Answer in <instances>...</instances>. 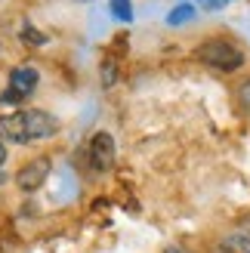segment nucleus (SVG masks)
Masks as SVG:
<instances>
[{"label": "nucleus", "instance_id": "f257e3e1", "mask_svg": "<svg viewBox=\"0 0 250 253\" xmlns=\"http://www.w3.org/2000/svg\"><path fill=\"white\" fill-rule=\"evenodd\" d=\"M195 59L198 62H204L207 68H216V71H238L241 65H244V49L238 46V43H232V41H226V37H210V41H204V43H198V49H195Z\"/></svg>", "mask_w": 250, "mask_h": 253}, {"label": "nucleus", "instance_id": "f03ea898", "mask_svg": "<svg viewBox=\"0 0 250 253\" xmlns=\"http://www.w3.org/2000/svg\"><path fill=\"white\" fill-rule=\"evenodd\" d=\"M49 170H53V161H49V155H37V158H31L28 164H22V167L16 170L12 182H16L19 192L31 195V192H37V188H41V185L46 182Z\"/></svg>", "mask_w": 250, "mask_h": 253}, {"label": "nucleus", "instance_id": "7ed1b4c3", "mask_svg": "<svg viewBox=\"0 0 250 253\" xmlns=\"http://www.w3.org/2000/svg\"><path fill=\"white\" fill-rule=\"evenodd\" d=\"M0 142H12V145H28V142H31V133H28V118H25V108L0 118Z\"/></svg>", "mask_w": 250, "mask_h": 253}, {"label": "nucleus", "instance_id": "20e7f679", "mask_svg": "<svg viewBox=\"0 0 250 253\" xmlns=\"http://www.w3.org/2000/svg\"><path fill=\"white\" fill-rule=\"evenodd\" d=\"M90 164L96 170H108L111 164H115V136H111L108 130H99V133H93V139H90Z\"/></svg>", "mask_w": 250, "mask_h": 253}, {"label": "nucleus", "instance_id": "39448f33", "mask_svg": "<svg viewBox=\"0 0 250 253\" xmlns=\"http://www.w3.org/2000/svg\"><path fill=\"white\" fill-rule=\"evenodd\" d=\"M37 84H41L37 68H31V65L12 68L9 71V93H6V99H28L37 90Z\"/></svg>", "mask_w": 250, "mask_h": 253}, {"label": "nucleus", "instance_id": "423d86ee", "mask_svg": "<svg viewBox=\"0 0 250 253\" xmlns=\"http://www.w3.org/2000/svg\"><path fill=\"white\" fill-rule=\"evenodd\" d=\"M25 118H28V133L31 142H41V139H53L59 133V121L43 108H25Z\"/></svg>", "mask_w": 250, "mask_h": 253}, {"label": "nucleus", "instance_id": "0eeeda50", "mask_svg": "<svg viewBox=\"0 0 250 253\" xmlns=\"http://www.w3.org/2000/svg\"><path fill=\"white\" fill-rule=\"evenodd\" d=\"M219 253H250V232H232L222 238Z\"/></svg>", "mask_w": 250, "mask_h": 253}, {"label": "nucleus", "instance_id": "6e6552de", "mask_svg": "<svg viewBox=\"0 0 250 253\" xmlns=\"http://www.w3.org/2000/svg\"><path fill=\"white\" fill-rule=\"evenodd\" d=\"M195 12H198V9H195L192 3H179V6L167 16V25H173V28H176V25H185V22L195 19Z\"/></svg>", "mask_w": 250, "mask_h": 253}, {"label": "nucleus", "instance_id": "1a4fd4ad", "mask_svg": "<svg viewBox=\"0 0 250 253\" xmlns=\"http://www.w3.org/2000/svg\"><path fill=\"white\" fill-rule=\"evenodd\" d=\"M108 9H111V16H115L118 22H133V6L127 3V0H111Z\"/></svg>", "mask_w": 250, "mask_h": 253}, {"label": "nucleus", "instance_id": "9d476101", "mask_svg": "<svg viewBox=\"0 0 250 253\" xmlns=\"http://www.w3.org/2000/svg\"><path fill=\"white\" fill-rule=\"evenodd\" d=\"M238 105H241V111L250 118V78L247 81H241V86H238Z\"/></svg>", "mask_w": 250, "mask_h": 253}, {"label": "nucleus", "instance_id": "9b49d317", "mask_svg": "<svg viewBox=\"0 0 250 253\" xmlns=\"http://www.w3.org/2000/svg\"><path fill=\"white\" fill-rule=\"evenodd\" d=\"M22 41H25V43H37V46H41V43H46V34H41L37 28H31V25H25V28H22Z\"/></svg>", "mask_w": 250, "mask_h": 253}, {"label": "nucleus", "instance_id": "f8f14e48", "mask_svg": "<svg viewBox=\"0 0 250 253\" xmlns=\"http://www.w3.org/2000/svg\"><path fill=\"white\" fill-rule=\"evenodd\" d=\"M115 81H118L115 62H102V86H115Z\"/></svg>", "mask_w": 250, "mask_h": 253}, {"label": "nucleus", "instance_id": "ddd939ff", "mask_svg": "<svg viewBox=\"0 0 250 253\" xmlns=\"http://www.w3.org/2000/svg\"><path fill=\"white\" fill-rule=\"evenodd\" d=\"M226 3H229V0H201V6H204V9H222Z\"/></svg>", "mask_w": 250, "mask_h": 253}, {"label": "nucleus", "instance_id": "4468645a", "mask_svg": "<svg viewBox=\"0 0 250 253\" xmlns=\"http://www.w3.org/2000/svg\"><path fill=\"white\" fill-rule=\"evenodd\" d=\"M164 253H195V250H189V247H182V244H173V247H167Z\"/></svg>", "mask_w": 250, "mask_h": 253}, {"label": "nucleus", "instance_id": "2eb2a0df", "mask_svg": "<svg viewBox=\"0 0 250 253\" xmlns=\"http://www.w3.org/2000/svg\"><path fill=\"white\" fill-rule=\"evenodd\" d=\"M3 164H6V145L0 142V167H3Z\"/></svg>", "mask_w": 250, "mask_h": 253}, {"label": "nucleus", "instance_id": "dca6fc26", "mask_svg": "<svg viewBox=\"0 0 250 253\" xmlns=\"http://www.w3.org/2000/svg\"><path fill=\"white\" fill-rule=\"evenodd\" d=\"M3 182H9V179H6V173H3V167H0V185H3Z\"/></svg>", "mask_w": 250, "mask_h": 253}, {"label": "nucleus", "instance_id": "f3484780", "mask_svg": "<svg viewBox=\"0 0 250 253\" xmlns=\"http://www.w3.org/2000/svg\"><path fill=\"white\" fill-rule=\"evenodd\" d=\"M74 3H90V0H74Z\"/></svg>", "mask_w": 250, "mask_h": 253}]
</instances>
